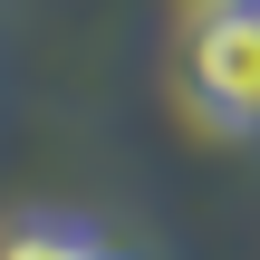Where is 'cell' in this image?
Listing matches in <instances>:
<instances>
[{
	"label": "cell",
	"instance_id": "obj_1",
	"mask_svg": "<svg viewBox=\"0 0 260 260\" xmlns=\"http://www.w3.org/2000/svg\"><path fill=\"white\" fill-rule=\"evenodd\" d=\"M183 106L212 135H260V0H203L183 29Z\"/></svg>",
	"mask_w": 260,
	"mask_h": 260
},
{
	"label": "cell",
	"instance_id": "obj_2",
	"mask_svg": "<svg viewBox=\"0 0 260 260\" xmlns=\"http://www.w3.org/2000/svg\"><path fill=\"white\" fill-rule=\"evenodd\" d=\"M0 260H116V251L87 222H68V212H29V222L0 232Z\"/></svg>",
	"mask_w": 260,
	"mask_h": 260
}]
</instances>
